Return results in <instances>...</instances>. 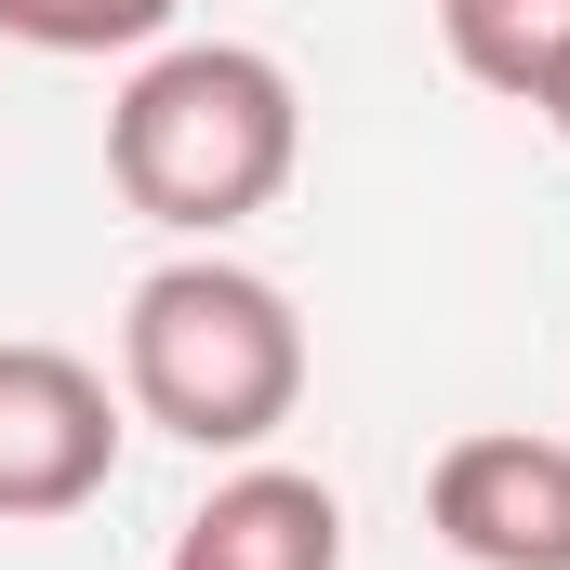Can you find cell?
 I'll list each match as a JSON object with an SVG mask.
<instances>
[{"label":"cell","instance_id":"obj_3","mask_svg":"<svg viewBox=\"0 0 570 570\" xmlns=\"http://www.w3.org/2000/svg\"><path fill=\"white\" fill-rule=\"evenodd\" d=\"M120 478V399L67 345H0V531L80 518Z\"/></svg>","mask_w":570,"mask_h":570},{"label":"cell","instance_id":"obj_1","mask_svg":"<svg viewBox=\"0 0 570 570\" xmlns=\"http://www.w3.org/2000/svg\"><path fill=\"white\" fill-rule=\"evenodd\" d=\"M305 159V107H292V67L253 40H173L146 53L107 107V173L146 226L173 239H226L253 226Z\"/></svg>","mask_w":570,"mask_h":570},{"label":"cell","instance_id":"obj_7","mask_svg":"<svg viewBox=\"0 0 570 570\" xmlns=\"http://www.w3.org/2000/svg\"><path fill=\"white\" fill-rule=\"evenodd\" d=\"M186 0H0V40L27 53H146Z\"/></svg>","mask_w":570,"mask_h":570},{"label":"cell","instance_id":"obj_2","mask_svg":"<svg viewBox=\"0 0 570 570\" xmlns=\"http://www.w3.org/2000/svg\"><path fill=\"white\" fill-rule=\"evenodd\" d=\"M120 385L186 451H266L305 399V318H292L279 279H253L226 253L146 266L134 305H120Z\"/></svg>","mask_w":570,"mask_h":570},{"label":"cell","instance_id":"obj_4","mask_svg":"<svg viewBox=\"0 0 570 570\" xmlns=\"http://www.w3.org/2000/svg\"><path fill=\"white\" fill-rule=\"evenodd\" d=\"M425 518L464 570H570V438L478 425L425 464Z\"/></svg>","mask_w":570,"mask_h":570},{"label":"cell","instance_id":"obj_6","mask_svg":"<svg viewBox=\"0 0 570 570\" xmlns=\"http://www.w3.org/2000/svg\"><path fill=\"white\" fill-rule=\"evenodd\" d=\"M438 40L478 94L504 107H570V0H438Z\"/></svg>","mask_w":570,"mask_h":570},{"label":"cell","instance_id":"obj_8","mask_svg":"<svg viewBox=\"0 0 570 570\" xmlns=\"http://www.w3.org/2000/svg\"><path fill=\"white\" fill-rule=\"evenodd\" d=\"M558 134H570V107H558Z\"/></svg>","mask_w":570,"mask_h":570},{"label":"cell","instance_id":"obj_5","mask_svg":"<svg viewBox=\"0 0 570 570\" xmlns=\"http://www.w3.org/2000/svg\"><path fill=\"white\" fill-rule=\"evenodd\" d=\"M173 570H345V504L305 464H239L213 478V504H186Z\"/></svg>","mask_w":570,"mask_h":570}]
</instances>
